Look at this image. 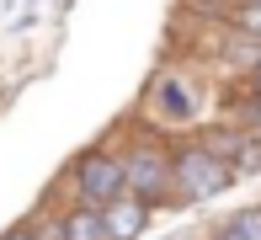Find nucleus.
I'll return each mask as SVG.
<instances>
[{
    "mask_svg": "<svg viewBox=\"0 0 261 240\" xmlns=\"http://www.w3.org/2000/svg\"><path fill=\"white\" fill-rule=\"evenodd\" d=\"M64 240H107V230H101V208H80L75 219H64Z\"/></svg>",
    "mask_w": 261,
    "mask_h": 240,
    "instance_id": "6",
    "label": "nucleus"
},
{
    "mask_svg": "<svg viewBox=\"0 0 261 240\" xmlns=\"http://www.w3.org/2000/svg\"><path fill=\"white\" fill-rule=\"evenodd\" d=\"M240 27H245V32H256V38H261V0H256V6H245V16H240Z\"/></svg>",
    "mask_w": 261,
    "mask_h": 240,
    "instance_id": "8",
    "label": "nucleus"
},
{
    "mask_svg": "<svg viewBox=\"0 0 261 240\" xmlns=\"http://www.w3.org/2000/svg\"><path fill=\"white\" fill-rule=\"evenodd\" d=\"M251 6H256V0H251Z\"/></svg>",
    "mask_w": 261,
    "mask_h": 240,
    "instance_id": "11",
    "label": "nucleus"
},
{
    "mask_svg": "<svg viewBox=\"0 0 261 240\" xmlns=\"http://www.w3.org/2000/svg\"><path fill=\"white\" fill-rule=\"evenodd\" d=\"M101 230L117 235V240L139 235V230H144V203H139V198H112V203H101Z\"/></svg>",
    "mask_w": 261,
    "mask_h": 240,
    "instance_id": "4",
    "label": "nucleus"
},
{
    "mask_svg": "<svg viewBox=\"0 0 261 240\" xmlns=\"http://www.w3.org/2000/svg\"><path fill=\"white\" fill-rule=\"evenodd\" d=\"M11 240H27V235H11Z\"/></svg>",
    "mask_w": 261,
    "mask_h": 240,
    "instance_id": "9",
    "label": "nucleus"
},
{
    "mask_svg": "<svg viewBox=\"0 0 261 240\" xmlns=\"http://www.w3.org/2000/svg\"><path fill=\"white\" fill-rule=\"evenodd\" d=\"M176 187L187 192V198H213V192L229 187V160H224L219 150H208V144H197V150H181L176 155Z\"/></svg>",
    "mask_w": 261,
    "mask_h": 240,
    "instance_id": "1",
    "label": "nucleus"
},
{
    "mask_svg": "<svg viewBox=\"0 0 261 240\" xmlns=\"http://www.w3.org/2000/svg\"><path fill=\"white\" fill-rule=\"evenodd\" d=\"M80 182V198H86V208H101V203H112L117 192H123V165L107 160V155H86L75 171Z\"/></svg>",
    "mask_w": 261,
    "mask_h": 240,
    "instance_id": "2",
    "label": "nucleus"
},
{
    "mask_svg": "<svg viewBox=\"0 0 261 240\" xmlns=\"http://www.w3.org/2000/svg\"><path fill=\"white\" fill-rule=\"evenodd\" d=\"M256 75H261V64H256Z\"/></svg>",
    "mask_w": 261,
    "mask_h": 240,
    "instance_id": "10",
    "label": "nucleus"
},
{
    "mask_svg": "<svg viewBox=\"0 0 261 240\" xmlns=\"http://www.w3.org/2000/svg\"><path fill=\"white\" fill-rule=\"evenodd\" d=\"M219 240H261V208L234 213V219L224 224V235H219Z\"/></svg>",
    "mask_w": 261,
    "mask_h": 240,
    "instance_id": "7",
    "label": "nucleus"
},
{
    "mask_svg": "<svg viewBox=\"0 0 261 240\" xmlns=\"http://www.w3.org/2000/svg\"><path fill=\"white\" fill-rule=\"evenodd\" d=\"M155 112L171 117V123H187V117L197 112V102H192V91H187V80H176V75L160 80V86H155Z\"/></svg>",
    "mask_w": 261,
    "mask_h": 240,
    "instance_id": "5",
    "label": "nucleus"
},
{
    "mask_svg": "<svg viewBox=\"0 0 261 240\" xmlns=\"http://www.w3.org/2000/svg\"><path fill=\"white\" fill-rule=\"evenodd\" d=\"M123 187H134L139 198H155V192L171 187V171H165L155 155H134V160L123 165Z\"/></svg>",
    "mask_w": 261,
    "mask_h": 240,
    "instance_id": "3",
    "label": "nucleus"
}]
</instances>
